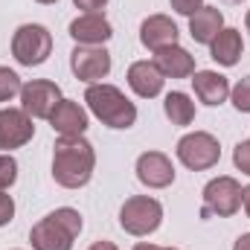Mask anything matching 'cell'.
Segmentation results:
<instances>
[{
	"instance_id": "cell-1",
	"label": "cell",
	"mask_w": 250,
	"mask_h": 250,
	"mask_svg": "<svg viewBox=\"0 0 250 250\" xmlns=\"http://www.w3.org/2000/svg\"><path fill=\"white\" fill-rule=\"evenodd\" d=\"M96 151L93 146L79 137H59L53 148V178L64 189H82L93 178Z\"/></svg>"
},
{
	"instance_id": "cell-2",
	"label": "cell",
	"mask_w": 250,
	"mask_h": 250,
	"mask_svg": "<svg viewBox=\"0 0 250 250\" xmlns=\"http://www.w3.org/2000/svg\"><path fill=\"white\" fill-rule=\"evenodd\" d=\"M84 102H87L90 114L102 125H108V128H120L123 131V128H131L137 123V105L114 84H105V82L90 84L84 90Z\"/></svg>"
},
{
	"instance_id": "cell-3",
	"label": "cell",
	"mask_w": 250,
	"mask_h": 250,
	"mask_svg": "<svg viewBox=\"0 0 250 250\" xmlns=\"http://www.w3.org/2000/svg\"><path fill=\"white\" fill-rule=\"evenodd\" d=\"M53 53V35L41 23H23L12 35V56L23 67H38Z\"/></svg>"
},
{
	"instance_id": "cell-4",
	"label": "cell",
	"mask_w": 250,
	"mask_h": 250,
	"mask_svg": "<svg viewBox=\"0 0 250 250\" xmlns=\"http://www.w3.org/2000/svg\"><path fill=\"white\" fill-rule=\"evenodd\" d=\"M163 221V207L157 198L131 195L120 209V227L131 236H151Z\"/></svg>"
},
{
	"instance_id": "cell-5",
	"label": "cell",
	"mask_w": 250,
	"mask_h": 250,
	"mask_svg": "<svg viewBox=\"0 0 250 250\" xmlns=\"http://www.w3.org/2000/svg\"><path fill=\"white\" fill-rule=\"evenodd\" d=\"M175 151H178V160L192 172H207L221 160V146L207 131H192L187 137H181Z\"/></svg>"
},
{
	"instance_id": "cell-6",
	"label": "cell",
	"mask_w": 250,
	"mask_h": 250,
	"mask_svg": "<svg viewBox=\"0 0 250 250\" xmlns=\"http://www.w3.org/2000/svg\"><path fill=\"white\" fill-rule=\"evenodd\" d=\"M242 209V187L236 178L230 175H221V178H212L207 187H204V209L201 215H218V218H230Z\"/></svg>"
},
{
	"instance_id": "cell-7",
	"label": "cell",
	"mask_w": 250,
	"mask_h": 250,
	"mask_svg": "<svg viewBox=\"0 0 250 250\" xmlns=\"http://www.w3.org/2000/svg\"><path fill=\"white\" fill-rule=\"evenodd\" d=\"M59 102H62V87L50 79H32L21 87V108L32 120H50Z\"/></svg>"
},
{
	"instance_id": "cell-8",
	"label": "cell",
	"mask_w": 250,
	"mask_h": 250,
	"mask_svg": "<svg viewBox=\"0 0 250 250\" xmlns=\"http://www.w3.org/2000/svg\"><path fill=\"white\" fill-rule=\"evenodd\" d=\"M70 70L79 82L99 84L111 73V53L105 47H76L70 53Z\"/></svg>"
},
{
	"instance_id": "cell-9",
	"label": "cell",
	"mask_w": 250,
	"mask_h": 250,
	"mask_svg": "<svg viewBox=\"0 0 250 250\" xmlns=\"http://www.w3.org/2000/svg\"><path fill=\"white\" fill-rule=\"evenodd\" d=\"M32 137H35V125L23 108H0V151L21 148Z\"/></svg>"
},
{
	"instance_id": "cell-10",
	"label": "cell",
	"mask_w": 250,
	"mask_h": 250,
	"mask_svg": "<svg viewBox=\"0 0 250 250\" xmlns=\"http://www.w3.org/2000/svg\"><path fill=\"white\" fill-rule=\"evenodd\" d=\"M137 178L148 189H166L175 184V166L163 151H146L137 157Z\"/></svg>"
},
{
	"instance_id": "cell-11",
	"label": "cell",
	"mask_w": 250,
	"mask_h": 250,
	"mask_svg": "<svg viewBox=\"0 0 250 250\" xmlns=\"http://www.w3.org/2000/svg\"><path fill=\"white\" fill-rule=\"evenodd\" d=\"M73 239H76V236L64 227L53 212H50L47 218H41V221L29 230L32 250H73Z\"/></svg>"
},
{
	"instance_id": "cell-12",
	"label": "cell",
	"mask_w": 250,
	"mask_h": 250,
	"mask_svg": "<svg viewBox=\"0 0 250 250\" xmlns=\"http://www.w3.org/2000/svg\"><path fill=\"white\" fill-rule=\"evenodd\" d=\"M111 35H114V29H111L108 18L99 15V12L79 15V18L70 23V38H73L79 47H102Z\"/></svg>"
},
{
	"instance_id": "cell-13",
	"label": "cell",
	"mask_w": 250,
	"mask_h": 250,
	"mask_svg": "<svg viewBox=\"0 0 250 250\" xmlns=\"http://www.w3.org/2000/svg\"><path fill=\"white\" fill-rule=\"evenodd\" d=\"M178 26L169 15H148L143 23H140V41L143 47H148L151 53L163 50V47H172L178 44Z\"/></svg>"
},
{
	"instance_id": "cell-14",
	"label": "cell",
	"mask_w": 250,
	"mask_h": 250,
	"mask_svg": "<svg viewBox=\"0 0 250 250\" xmlns=\"http://www.w3.org/2000/svg\"><path fill=\"white\" fill-rule=\"evenodd\" d=\"M166 76L157 70L154 62H134L128 67V87L140 96V99H154L163 93Z\"/></svg>"
},
{
	"instance_id": "cell-15",
	"label": "cell",
	"mask_w": 250,
	"mask_h": 250,
	"mask_svg": "<svg viewBox=\"0 0 250 250\" xmlns=\"http://www.w3.org/2000/svg\"><path fill=\"white\" fill-rule=\"evenodd\" d=\"M192 87H195V96H198L204 105H209V108L227 102V96H230V82H227V76H221V73H215V70H195V73H192Z\"/></svg>"
},
{
	"instance_id": "cell-16",
	"label": "cell",
	"mask_w": 250,
	"mask_h": 250,
	"mask_svg": "<svg viewBox=\"0 0 250 250\" xmlns=\"http://www.w3.org/2000/svg\"><path fill=\"white\" fill-rule=\"evenodd\" d=\"M50 125L62 137H79L87 131V111L73 99H62L56 105V111L50 114Z\"/></svg>"
},
{
	"instance_id": "cell-17",
	"label": "cell",
	"mask_w": 250,
	"mask_h": 250,
	"mask_svg": "<svg viewBox=\"0 0 250 250\" xmlns=\"http://www.w3.org/2000/svg\"><path fill=\"white\" fill-rule=\"evenodd\" d=\"M224 29V15L218 6H201L192 18H189V35L195 44H212L215 35Z\"/></svg>"
},
{
	"instance_id": "cell-18",
	"label": "cell",
	"mask_w": 250,
	"mask_h": 250,
	"mask_svg": "<svg viewBox=\"0 0 250 250\" xmlns=\"http://www.w3.org/2000/svg\"><path fill=\"white\" fill-rule=\"evenodd\" d=\"M154 64L157 70L166 76V79H187L195 73V59L189 56L181 44H172V47H163L154 53Z\"/></svg>"
},
{
	"instance_id": "cell-19",
	"label": "cell",
	"mask_w": 250,
	"mask_h": 250,
	"mask_svg": "<svg viewBox=\"0 0 250 250\" xmlns=\"http://www.w3.org/2000/svg\"><path fill=\"white\" fill-rule=\"evenodd\" d=\"M242 53H245L242 32H239V29H230V26H224V29L215 35V41L209 44L212 62H218L221 67H236L239 59H242Z\"/></svg>"
},
{
	"instance_id": "cell-20",
	"label": "cell",
	"mask_w": 250,
	"mask_h": 250,
	"mask_svg": "<svg viewBox=\"0 0 250 250\" xmlns=\"http://www.w3.org/2000/svg\"><path fill=\"white\" fill-rule=\"evenodd\" d=\"M163 111L172 120V125H192V120H195V102L189 99L187 93H181V90H172L166 96Z\"/></svg>"
},
{
	"instance_id": "cell-21",
	"label": "cell",
	"mask_w": 250,
	"mask_h": 250,
	"mask_svg": "<svg viewBox=\"0 0 250 250\" xmlns=\"http://www.w3.org/2000/svg\"><path fill=\"white\" fill-rule=\"evenodd\" d=\"M21 76L9 67H0V102H9L15 96H21Z\"/></svg>"
},
{
	"instance_id": "cell-22",
	"label": "cell",
	"mask_w": 250,
	"mask_h": 250,
	"mask_svg": "<svg viewBox=\"0 0 250 250\" xmlns=\"http://www.w3.org/2000/svg\"><path fill=\"white\" fill-rule=\"evenodd\" d=\"M230 99H233L236 111L250 114V76L239 79V84H236V87H230Z\"/></svg>"
},
{
	"instance_id": "cell-23",
	"label": "cell",
	"mask_w": 250,
	"mask_h": 250,
	"mask_svg": "<svg viewBox=\"0 0 250 250\" xmlns=\"http://www.w3.org/2000/svg\"><path fill=\"white\" fill-rule=\"evenodd\" d=\"M15 181H18V160L12 154H0V192H6Z\"/></svg>"
},
{
	"instance_id": "cell-24",
	"label": "cell",
	"mask_w": 250,
	"mask_h": 250,
	"mask_svg": "<svg viewBox=\"0 0 250 250\" xmlns=\"http://www.w3.org/2000/svg\"><path fill=\"white\" fill-rule=\"evenodd\" d=\"M53 215L62 221L73 236H79V233H82V215H79V209H73V207H59Z\"/></svg>"
},
{
	"instance_id": "cell-25",
	"label": "cell",
	"mask_w": 250,
	"mask_h": 250,
	"mask_svg": "<svg viewBox=\"0 0 250 250\" xmlns=\"http://www.w3.org/2000/svg\"><path fill=\"white\" fill-rule=\"evenodd\" d=\"M233 163H236V169H239L242 175L250 178V140H242V143L233 148Z\"/></svg>"
},
{
	"instance_id": "cell-26",
	"label": "cell",
	"mask_w": 250,
	"mask_h": 250,
	"mask_svg": "<svg viewBox=\"0 0 250 250\" xmlns=\"http://www.w3.org/2000/svg\"><path fill=\"white\" fill-rule=\"evenodd\" d=\"M12 218H15V201H12V195L0 192V227H6Z\"/></svg>"
},
{
	"instance_id": "cell-27",
	"label": "cell",
	"mask_w": 250,
	"mask_h": 250,
	"mask_svg": "<svg viewBox=\"0 0 250 250\" xmlns=\"http://www.w3.org/2000/svg\"><path fill=\"white\" fill-rule=\"evenodd\" d=\"M172 3V9L178 12V15H187V18H192L201 6H204V0H169Z\"/></svg>"
},
{
	"instance_id": "cell-28",
	"label": "cell",
	"mask_w": 250,
	"mask_h": 250,
	"mask_svg": "<svg viewBox=\"0 0 250 250\" xmlns=\"http://www.w3.org/2000/svg\"><path fill=\"white\" fill-rule=\"evenodd\" d=\"M76 3V9H82L84 15H90V12H99L102 15V9L108 6V0H73Z\"/></svg>"
},
{
	"instance_id": "cell-29",
	"label": "cell",
	"mask_w": 250,
	"mask_h": 250,
	"mask_svg": "<svg viewBox=\"0 0 250 250\" xmlns=\"http://www.w3.org/2000/svg\"><path fill=\"white\" fill-rule=\"evenodd\" d=\"M233 250H250V233H242V236L236 239V245H233Z\"/></svg>"
},
{
	"instance_id": "cell-30",
	"label": "cell",
	"mask_w": 250,
	"mask_h": 250,
	"mask_svg": "<svg viewBox=\"0 0 250 250\" xmlns=\"http://www.w3.org/2000/svg\"><path fill=\"white\" fill-rule=\"evenodd\" d=\"M87 250H120V248H117L114 242H105V239H102V242H93Z\"/></svg>"
},
{
	"instance_id": "cell-31",
	"label": "cell",
	"mask_w": 250,
	"mask_h": 250,
	"mask_svg": "<svg viewBox=\"0 0 250 250\" xmlns=\"http://www.w3.org/2000/svg\"><path fill=\"white\" fill-rule=\"evenodd\" d=\"M242 207H245V212H248V218H250V187L242 189Z\"/></svg>"
},
{
	"instance_id": "cell-32",
	"label": "cell",
	"mask_w": 250,
	"mask_h": 250,
	"mask_svg": "<svg viewBox=\"0 0 250 250\" xmlns=\"http://www.w3.org/2000/svg\"><path fill=\"white\" fill-rule=\"evenodd\" d=\"M245 26H248V32H250V9H248V18H245Z\"/></svg>"
},
{
	"instance_id": "cell-33",
	"label": "cell",
	"mask_w": 250,
	"mask_h": 250,
	"mask_svg": "<svg viewBox=\"0 0 250 250\" xmlns=\"http://www.w3.org/2000/svg\"><path fill=\"white\" fill-rule=\"evenodd\" d=\"M35 3H44V6H50V3H56V0H35Z\"/></svg>"
},
{
	"instance_id": "cell-34",
	"label": "cell",
	"mask_w": 250,
	"mask_h": 250,
	"mask_svg": "<svg viewBox=\"0 0 250 250\" xmlns=\"http://www.w3.org/2000/svg\"><path fill=\"white\" fill-rule=\"evenodd\" d=\"M224 3H230V6H236V3H242V0H224Z\"/></svg>"
},
{
	"instance_id": "cell-35",
	"label": "cell",
	"mask_w": 250,
	"mask_h": 250,
	"mask_svg": "<svg viewBox=\"0 0 250 250\" xmlns=\"http://www.w3.org/2000/svg\"><path fill=\"white\" fill-rule=\"evenodd\" d=\"M157 250H178V248H157Z\"/></svg>"
}]
</instances>
